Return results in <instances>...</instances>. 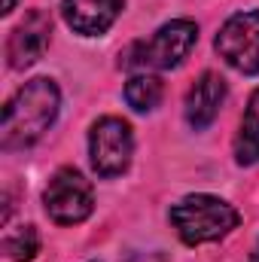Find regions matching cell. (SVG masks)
Wrapping results in <instances>:
<instances>
[{
	"instance_id": "6da1fadb",
	"label": "cell",
	"mask_w": 259,
	"mask_h": 262,
	"mask_svg": "<svg viewBox=\"0 0 259 262\" xmlns=\"http://www.w3.org/2000/svg\"><path fill=\"white\" fill-rule=\"evenodd\" d=\"M58 107H61V92L52 79L37 76V79L25 82L3 107L0 146L6 152L34 146L58 119Z\"/></svg>"
},
{
	"instance_id": "7a4b0ae2",
	"label": "cell",
	"mask_w": 259,
	"mask_h": 262,
	"mask_svg": "<svg viewBox=\"0 0 259 262\" xmlns=\"http://www.w3.org/2000/svg\"><path fill=\"white\" fill-rule=\"evenodd\" d=\"M171 223L180 241L195 247V244H210V241L226 238L238 226V210L223 198L195 192V195L180 198L171 207Z\"/></svg>"
},
{
	"instance_id": "3957f363",
	"label": "cell",
	"mask_w": 259,
	"mask_h": 262,
	"mask_svg": "<svg viewBox=\"0 0 259 262\" xmlns=\"http://www.w3.org/2000/svg\"><path fill=\"white\" fill-rule=\"evenodd\" d=\"M198 43V25L189 18H174L168 25H162L149 40L134 43L125 49V55H119V64L128 70H171L177 67Z\"/></svg>"
},
{
	"instance_id": "277c9868",
	"label": "cell",
	"mask_w": 259,
	"mask_h": 262,
	"mask_svg": "<svg viewBox=\"0 0 259 262\" xmlns=\"http://www.w3.org/2000/svg\"><path fill=\"white\" fill-rule=\"evenodd\" d=\"M43 204H46L49 220H55L58 226H76V223L92 216L95 189L82 177V171L61 168V171L52 174V180H49V186L43 192Z\"/></svg>"
},
{
	"instance_id": "5b68a950",
	"label": "cell",
	"mask_w": 259,
	"mask_h": 262,
	"mask_svg": "<svg viewBox=\"0 0 259 262\" xmlns=\"http://www.w3.org/2000/svg\"><path fill=\"white\" fill-rule=\"evenodd\" d=\"M131 156H134V137L128 122L119 116H104L89 131V159L98 177H119L128 171Z\"/></svg>"
},
{
	"instance_id": "8992f818",
	"label": "cell",
	"mask_w": 259,
	"mask_h": 262,
	"mask_svg": "<svg viewBox=\"0 0 259 262\" xmlns=\"http://www.w3.org/2000/svg\"><path fill=\"white\" fill-rule=\"evenodd\" d=\"M217 52L238 73H259V9H244L226 18L217 34Z\"/></svg>"
},
{
	"instance_id": "52a82bcc",
	"label": "cell",
	"mask_w": 259,
	"mask_h": 262,
	"mask_svg": "<svg viewBox=\"0 0 259 262\" xmlns=\"http://www.w3.org/2000/svg\"><path fill=\"white\" fill-rule=\"evenodd\" d=\"M49 37H52V18L43 9H31L9 34V43H6L9 67L25 70L34 61H40L46 46H49Z\"/></svg>"
},
{
	"instance_id": "ba28073f",
	"label": "cell",
	"mask_w": 259,
	"mask_h": 262,
	"mask_svg": "<svg viewBox=\"0 0 259 262\" xmlns=\"http://www.w3.org/2000/svg\"><path fill=\"white\" fill-rule=\"evenodd\" d=\"M226 95H229L226 79L220 73H213V70H204L195 79V85L186 95V104H183V116H186L189 128H195V131L207 128L220 116V107H223Z\"/></svg>"
},
{
	"instance_id": "9c48e42d",
	"label": "cell",
	"mask_w": 259,
	"mask_h": 262,
	"mask_svg": "<svg viewBox=\"0 0 259 262\" xmlns=\"http://www.w3.org/2000/svg\"><path fill=\"white\" fill-rule=\"evenodd\" d=\"M125 0H64L61 15L64 21L82 37H101L104 31L113 28L119 18Z\"/></svg>"
},
{
	"instance_id": "30bf717a",
	"label": "cell",
	"mask_w": 259,
	"mask_h": 262,
	"mask_svg": "<svg viewBox=\"0 0 259 262\" xmlns=\"http://www.w3.org/2000/svg\"><path fill=\"white\" fill-rule=\"evenodd\" d=\"M235 159H238V165H256L259 162V89L247 101L241 128L235 137Z\"/></svg>"
},
{
	"instance_id": "8fae6325",
	"label": "cell",
	"mask_w": 259,
	"mask_h": 262,
	"mask_svg": "<svg viewBox=\"0 0 259 262\" xmlns=\"http://www.w3.org/2000/svg\"><path fill=\"white\" fill-rule=\"evenodd\" d=\"M162 95H165V85L153 73H134L125 82V101H128L131 110H137V113L156 110L162 104Z\"/></svg>"
},
{
	"instance_id": "7c38bea8",
	"label": "cell",
	"mask_w": 259,
	"mask_h": 262,
	"mask_svg": "<svg viewBox=\"0 0 259 262\" xmlns=\"http://www.w3.org/2000/svg\"><path fill=\"white\" fill-rule=\"evenodd\" d=\"M3 250L9 253V259L15 262H31L40 253V235L34 226H18L3 238Z\"/></svg>"
},
{
	"instance_id": "4fadbf2b",
	"label": "cell",
	"mask_w": 259,
	"mask_h": 262,
	"mask_svg": "<svg viewBox=\"0 0 259 262\" xmlns=\"http://www.w3.org/2000/svg\"><path fill=\"white\" fill-rule=\"evenodd\" d=\"M12 9H15V0H6V3H3V12H6V15H9V12H12Z\"/></svg>"
},
{
	"instance_id": "5bb4252c",
	"label": "cell",
	"mask_w": 259,
	"mask_h": 262,
	"mask_svg": "<svg viewBox=\"0 0 259 262\" xmlns=\"http://www.w3.org/2000/svg\"><path fill=\"white\" fill-rule=\"evenodd\" d=\"M250 262H259V241H256V250H253V256H250Z\"/></svg>"
}]
</instances>
